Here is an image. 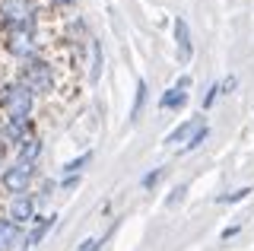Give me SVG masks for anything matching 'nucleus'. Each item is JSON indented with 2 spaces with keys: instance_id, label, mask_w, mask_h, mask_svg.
Segmentation results:
<instances>
[{
  "instance_id": "nucleus-28",
  "label": "nucleus",
  "mask_w": 254,
  "mask_h": 251,
  "mask_svg": "<svg viewBox=\"0 0 254 251\" xmlns=\"http://www.w3.org/2000/svg\"><path fill=\"white\" fill-rule=\"evenodd\" d=\"M22 251H29V248H22Z\"/></svg>"
},
{
  "instance_id": "nucleus-1",
  "label": "nucleus",
  "mask_w": 254,
  "mask_h": 251,
  "mask_svg": "<svg viewBox=\"0 0 254 251\" xmlns=\"http://www.w3.org/2000/svg\"><path fill=\"white\" fill-rule=\"evenodd\" d=\"M32 105H35V96H32L19 80L6 83L3 89H0V112H3V124H26V121H32Z\"/></svg>"
},
{
  "instance_id": "nucleus-23",
  "label": "nucleus",
  "mask_w": 254,
  "mask_h": 251,
  "mask_svg": "<svg viewBox=\"0 0 254 251\" xmlns=\"http://www.w3.org/2000/svg\"><path fill=\"white\" fill-rule=\"evenodd\" d=\"M238 229H242V226H238V223H232V226H226V229L219 232V239H226V242H229V239H232V235H238Z\"/></svg>"
},
{
  "instance_id": "nucleus-2",
  "label": "nucleus",
  "mask_w": 254,
  "mask_h": 251,
  "mask_svg": "<svg viewBox=\"0 0 254 251\" xmlns=\"http://www.w3.org/2000/svg\"><path fill=\"white\" fill-rule=\"evenodd\" d=\"M19 83L26 86V89L32 92V96H51V92H54V67L48 64L45 58L22 61Z\"/></svg>"
},
{
  "instance_id": "nucleus-22",
  "label": "nucleus",
  "mask_w": 254,
  "mask_h": 251,
  "mask_svg": "<svg viewBox=\"0 0 254 251\" xmlns=\"http://www.w3.org/2000/svg\"><path fill=\"white\" fill-rule=\"evenodd\" d=\"M102 242L105 239H95V235H89V239H83V245H79V251H99Z\"/></svg>"
},
{
  "instance_id": "nucleus-8",
  "label": "nucleus",
  "mask_w": 254,
  "mask_h": 251,
  "mask_svg": "<svg viewBox=\"0 0 254 251\" xmlns=\"http://www.w3.org/2000/svg\"><path fill=\"white\" fill-rule=\"evenodd\" d=\"M54 219H58L54 213H51V216H35V219H32V229H29V235H26V248L38 245V242H42L45 235L54 229Z\"/></svg>"
},
{
  "instance_id": "nucleus-3",
  "label": "nucleus",
  "mask_w": 254,
  "mask_h": 251,
  "mask_svg": "<svg viewBox=\"0 0 254 251\" xmlns=\"http://www.w3.org/2000/svg\"><path fill=\"white\" fill-rule=\"evenodd\" d=\"M38 3L35 0H0V29H35Z\"/></svg>"
},
{
  "instance_id": "nucleus-16",
  "label": "nucleus",
  "mask_w": 254,
  "mask_h": 251,
  "mask_svg": "<svg viewBox=\"0 0 254 251\" xmlns=\"http://www.w3.org/2000/svg\"><path fill=\"white\" fill-rule=\"evenodd\" d=\"M206 137H210V124H206V121H203V124H200V127H197V130H194V134H190V137L185 140V146H181V150H178V153H190V150H197V146H203V143H206Z\"/></svg>"
},
{
  "instance_id": "nucleus-17",
  "label": "nucleus",
  "mask_w": 254,
  "mask_h": 251,
  "mask_svg": "<svg viewBox=\"0 0 254 251\" xmlns=\"http://www.w3.org/2000/svg\"><path fill=\"white\" fill-rule=\"evenodd\" d=\"M248 194H251V188H238V191H232V194H219L216 203H242Z\"/></svg>"
},
{
  "instance_id": "nucleus-9",
  "label": "nucleus",
  "mask_w": 254,
  "mask_h": 251,
  "mask_svg": "<svg viewBox=\"0 0 254 251\" xmlns=\"http://www.w3.org/2000/svg\"><path fill=\"white\" fill-rule=\"evenodd\" d=\"M16 150H19V162L35 166V159L42 156V140H38L35 134H29V137H22L19 143H16Z\"/></svg>"
},
{
  "instance_id": "nucleus-11",
  "label": "nucleus",
  "mask_w": 254,
  "mask_h": 251,
  "mask_svg": "<svg viewBox=\"0 0 254 251\" xmlns=\"http://www.w3.org/2000/svg\"><path fill=\"white\" fill-rule=\"evenodd\" d=\"M16 239H19V226L10 216H0V251H6Z\"/></svg>"
},
{
  "instance_id": "nucleus-19",
  "label": "nucleus",
  "mask_w": 254,
  "mask_h": 251,
  "mask_svg": "<svg viewBox=\"0 0 254 251\" xmlns=\"http://www.w3.org/2000/svg\"><path fill=\"white\" fill-rule=\"evenodd\" d=\"M219 96H222V92H219V83H213L210 89H206V96H203V102H200V108H203V112H210V108H213V102H216Z\"/></svg>"
},
{
  "instance_id": "nucleus-6",
  "label": "nucleus",
  "mask_w": 254,
  "mask_h": 251,
  "mask_svg": "<svg viewBox=\"0 0 254 251\" xmlns=\"http://www.w3.org/2000/svg\"><path fill=\"white\" fill-rule=\"evenodd\" d=\"M175 54H178V64H190L194 58V38H190V26L185 16H175Z\"/></svg>"
},
{
  "instance_id": "nucleus-18",
  "label": "nucleus",
  "mask_w": 254,
  "mask_h": 251,
  "mask_svg": "<svg viewBox=\"0 0 254 251\" xmlns=\"http://www.w3.org/2000/svg\"><path fill=\"white\" fill-rule=\"evenodd\" d=\"M162 175H165V169H153V172H146V175L140 178V185H143V188L149 191V188H156L159 182H162Z\"/></svg>"
},
{
  "instance_id": "nucleus-25",
  "label": "nucleus",
  "mask_w": 254,
  "mask_h": 251,
  "mask_svg": "<svg viewBox=\"0 0 254 251\" xmlns=\"http://www.w3.org/2000/svg\"><path fill=\"white\" fill-rule=\"evenodd\" d=\"M175 89L188 92V89H190V76H188V73H185V76H178V83H175Z\"/></svg>"
},
{
  "instance_id": "nucleus-27",
  "label": "nucleus",
  "mask_w": 254,
  "mask_h": 251,
  "mask_svg": "<svg viewBox=\"0 0 254 251\" xmlns=\"http://www.w3.org/2000/svg\"><path fill=\"white\" fill-rule=\"evenodd\" d=\"M0 169H3V146H0Z\"/></svg>"
},
{
  "instance_id": "nucleus-15",
  "label": "nucleus",
  "mask_w": 254,
  "mask_h": 251,
  "mask_svg": "<svg viewBox=\"0 0 254 251\" xmlns=\"http://www.w3.org/2000/svg\"><path fill=\"white\" fill-rule=\"evenodd\" d=\"M89 162H92V150H86V153H79L76 159H70L67 166L61 169V175H64V178H70V175H79V172H83L86 166H89Z\"/></svg>"
},
{
  "instance_id": "nucleus-7",
  "label": "nucleus",
  "mask_w": 254,
  "mask_h": 251,
  "mask_svg": "<svg viewBox=\"0 0 254 251\" xmlns=\"http://www.w3.org/2000/svg\"><path fill=\"white\" fill-rule=\"evenodd\" d=\"M13 219L16 226H26V223H32V219H35V197H32V194H16L13 197V203H10V213H6Z\"/></svg>"
},
{
  "instance_id": "nucleus-20",
  "label": "nucleus",
  "mask_w": 254,
  "mask_h": 251,
  "mask_svg": "<svg viewBox=\"0 0 254 251\" xmlns=\"http://www.w3.org/2000/svg\"><path fill=\"white\" fill-rule=\"evenodd\" d=\"M185 194H188V185H178V188L169 194V197H165V207H178V203L185 200Z\"/></svg>"
},
{
  "instance_id": "nucleus-4",
  "label": "nucleus",
  "mask_w": 254,
  "mask_h": 251,
  "mask_svg": "<svg viewBox=\"0 0 254 251\" xmlns=\"http://www.w3.org/2000/svg\"><path fill=\"white\" fill-rule=\"evenodd\" d=\"M3 48L19 61H32L38 58V35L35 29H10L3 32Z\"/></svg>"
},
{
  "instance_id": "nucleus-12",
  "label": "nucleus",
  "mask_w": 254,
  "mask_h": 251,
  "mask_svg": "<svg viewBox=\"0 0 254 251\" xmlns=\"http://www.w3.org/2000/svg\"><path fill=\"white\" fill-rule=\"evenodd\" d=\"M188 102V92H181V89H165L162 92V99H159V112H172V108H181Z\"/></svg>"
},
{
  "instance_id": "nucleus-24",
  "label": "nucleus",
  "mask_w": 254,
  "mask_h": 251,
  "mask_svg": "<svg viewBox=\"0 0 254 251\" xmlns=\"http://www.w3.org/2000/svg\"><path fill=\"white\" fill-rule=\"evenodd\" d=\"M76 185H79V175H70V178H64V182H61V188H64V191H73Z\"/></svg>"
},
{
  "instance_id": "nucleus-10",
  "label": "nucleus",
  "mask_w": 254,
  "mask_h": 251,
  "mask_svg": "<svg viewBox=\"0 0 254 251\" xmlns=\"http://www.w3.org/2000/svg\"><path fill=\"white\" fill-rule=\"evenodd\" d=\"M200 118H188V121H181L178 124V127H175V130H169V137H165V143H185V140L190 137V134H194V130L197 127H200Z\"/></svg>"
},
{
  "instance_id": "nucleus-5",
  "label": "nucleus",
  "mask_w": 254,
  "mask_h": 251,
  "mask_svg": "<svg viewBox=\"0 0 254 251\" xmlns=\"http://www.w3.org/2000/svg\"><path fill=\"white\" fill-rule=\"evenodd\" d=\"M32 178H35V166H29V162H16V166H6L0 172V188H3L6 194H29V185Z\"/></svg>"
},
{
  "instance_id": "nucleus-14",
  "label": "nucleus",
  "mask_w": 254,
  "mask_h": 251,
  "mask_svg": "<svg viewBox=\"0 0 254 251\" xmlns=\"http://www.w3.org/2000/svg\"><path fill=\"white\" fill-rule=\"evenodd\" d=\"M146 96H149V86H146V80H137V92H133V105H130V121H137V118L143 115Z\"/></svg>"
},
{
  "instance_id": "nucleus-21",
  "label": "nucleus",
  "mask_w": 254,
  "mask_h": 251,
  "mask_svg": "<svg viewBox=\"0 0 254 251\" xmlns=\"http://www.w3.org/2000/svg\"><path fill=\"white\" fill-rule=\"evenodd\" d=\"M235 89H238V76L229 73L226 80H219V92H222V96H229V92H235Z\"/></svg>"
},
{
  "instance_id": "nucleus-13",
  "label": "nucleus",
  "mask_w": 254,
  "mask_h": 251,
  "mask_svg": "<svg viewBox=\"0 0 254 251\" xmlns=\"http://www.w3.org/2000/svg\"><path fill=\"white\" fill-rule=\"evenodd\" d=\"M89 54H92L89 80H92V83H99V80H102V64H105V58H102V42H95V38H89Z\"/></svg>"
},
{
  "instance_id": "nucleus-26",
  "label": "nucleus",
  "mask_w": 254,
  "mask_h": 251,
  "mask_svg": "<svg viewBox=\"0 0 254 251\" xmlns=\"http://www.w3.org/2000/svg\"><path fill=\"white\" fill-rule=\"evenodd\" d=\"M76 0H51V6H61V10H67V6H73Z\"/></svg>"
}]
</instances>
